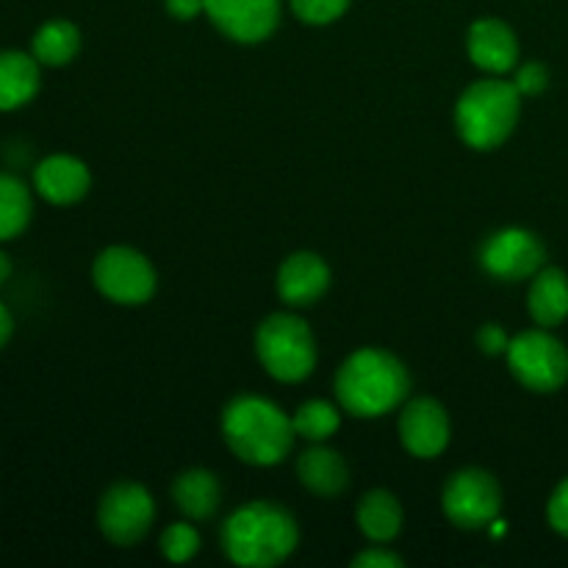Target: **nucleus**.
I'll return each instance as SVG.
<instances>
[{
  "label": "nucleus",
  "instance_id": "obj_22",
  "mask_svg": "<svg viewBox=\"0 0 568 568\" xmlns=\"http://www.w3.org/2000/svg\"><path fill=\"white\" fill-rule=\"evenodd\" d=\"M33 216V197L17 175L0 172V242H11L28 227Z\"/></svg>",
  "mask_w": 568,
  "mask_h": 568
},
{
  "label": "nucleus",
  "instance_id": "obj_18",
  "mask_svg": "<svg viewBox=\"0 0 568 568\" xmlns=\"http://www.w3.org/2000/svg\"><path fill=\"white\" fill-rule=\"evenodd\" d=\"M172 499L186 519L209 521L222 505V486L214 471L189 469L172 483Z\"/></svg>",
  "mask_w": 568,
  "mask_h": 568
},
{
  "label": "nucleus",
  "instance_id": "obj_16",
  "mask_svg": "<svg viewBox=\"0 0 568 568\" xmlns=\"http://www.w3.org/2000/svg\"><path fill=\"white\" fill-rule=\"evenodd\" d=\"M297 477L314 497H338L349 486V466L338 449L314 444L297 460Z\"/></svg>",
  "mask_w": 568,
  "mask_h": 568
},
{
  "label": "nucleus",
  "instance_id": "obj_27",
  "mask_svg": "<svg viewBox=\"0 0 568 568\" xmlns=\"http://www.w3.org/2000/svg\"><path fill=\"white\" fill-rule=\"evenodd\" d=\"M547 521L558 536L568 538V477L558 483L547 503Z\"/></svg>",
  "mask_w": 568,
  "mask_h": 568
},
{
  "label": "nucleus",
  "instance_id": "obj_30",
  "mask_svg": "<svg viewBox=\"0 0 568 568\" xmlns=\"http://www.w3.org/2000/svg\"><path fill=\"white\" fill-rule=\"evenodd\" d=\"M164 6H166V14L175 17V20L181 22H189L197 14H205L203 0H164Z\"/></svg>",
  "mask_w": 568,
  "mask_h": 568
},
{
  "label": "nucleus",
  "instance_id": "obj_31",
  "mask_svg": "<svg viewBox=\"0 0 568 568\" xmlns=\"http://www.w3.org/2000/svg\"><path fill=\"white\" fill-rule=\"evenodd\" d=\"M11 333H14V316H11V311L0 303V349L9 344Z\"/></svg>",
  "mask_w": 568,
  "mask_h": 568
},
{
  "label": "nucleus",
  "instance_id": "obj_24",
  "mask_svg": "<svg viewBox=\"0 0 568 568\" xmlns=\"http://www.w3.org/2000/svg\"><path fill=\"white\" fill-rule=\"evenodd\" d=\"M159 549L170 564H189L200 552V532L189 521H178L161 532Z\"/></svg>",
  "mask_w": 568,
  "mask_h": 568
},
{
  "label": "nucleus",
  "instance_id": "obj_3",
  "mask_svg": "<svg viewBox=\"0 0 568 568\" xmlns=\"http://www.w3.org/2000/svg\"><path fill=\"white\" fill-rule=\"evenodd\" d=\"M222 438L242 464L277 466L294 447L292 419L272 399L239 394L222 410Z\"/></svg>",
  "mask_w": 568,
  "mask_h": 568
},
{
  "label": "nucleus",
  "instance_id": "obj_10",
  "mask_svg": "<svg viewBox=\"0 0 568 568\" xmlns=\"http://www.w3.org/2000/svg\"><path fill=\"white\" fill-rule=\"evenodd\" d=\"M547 261V247L527 227H503L491 233L480 250V264L497 281H527L538 275Z\"/></svg>",
  "mask_w": 568,
  "mask_h": 568
},
{
  "label": "nucleus",
  "instance_id": "obj_20",
  "mask_svg": "<svg viewBox=\"0 0 568 568\" xmlns=\"http://www.w3.org/2000/svg\"><path fill=\"white\" fill-rule=\"evenodd\" d=\"M355 521L372 544H388L403 532L405 514L392 491L375 488V491H366L361 497L358 508H355Z\"/></svg>",
  "mask_w": 568,
  "mask_h": 568
},
{
  "label": "nucleus",
  "instance_id": "obj_2",
  "mask_svg": "<svg viewBox=\"0 0 568 568\" xmlns=\"http://www.w3.org/2000/svg\"><path fill=\"white\" fill-rule=\"evenodd\" d=\"M410 372L394 353L364 347L336 372V399L358 419H381L408 399Z\"/></svg>",
  "mask_w": 568,
  "mask_h": 568
},
{
  "label": "nucleus",
  "instance_id": "obj_1",
  "mask_svg": "<svg viewBox=\"0 0 568 568\" xmlns=\"http://www.w3.org/2000/svg\"><path fill=\"white\" fill-rule=\"evenodd\" d=\"M220 541L231 564L272 568L292 558L300 544V527L283 505L255 499L227 516Z\"/></svg>",
  "mask_w": 568,
  "mask_h": 568
},
{
  "label": "nucleus",
  "instance_id": "obj_13",
  "mask_svg": "<svg viewBox=\"0 0 568 568\" xmlns=\"http://www.w3.org/2000/svg\"><path fill=\"white\" fill-rule=\"evenodd\" d=\"M277 297L292 308H308L320 303L331 288V266L311 250L292 253L277 270Z\"/></svg>",
  "mask_w": 568,
  "mask_h": 568
},
{
  "label": "nucleus",
  "instance_id": "obj_25",
  "mask_svg": "<svg viewBox=\"0 0 568 568\" xmlns=\"http://www.w3.org/2000/svg\"><path fill=\"white\" fill-rule=\"evenodd\" d=\"M294 17L305 26H331L347 14L353 0H288Z\"/></svg>",
  "mask_w": 568,
  "mask_h": 568
},
{
  "label": "nucleus",
  "instance_id": "obj_4",
  "mask_svg": "<svg viewBox=\"0 0 568 568\" xmlns=\"http://www.w3.org/2000/svg\"><path fill=\"white\" fill-rule=\"evenodd\" d=\"M521 116V94L514 81L488 75L475 81L455 103V131L471 150H497L514 136Z\"/></svg>",
  "mask_w": 568,
  "mask_h": 568
},
{
  "label": "nucleus",
  "instance_id": "obj_26",
  "mask_svg": "<svg viewBox=\"0 0 568 568\" xmlns=\"http://www.w3.org/2000/svg\"><path fill=\"white\" fill-rule=\"evenodd\" d=\"M514 83L516 89H519L521 98H538V94L547 92L549 87L547 64H541V61H527V64H521L519 70H516Z\"/></svg>",
  "mask_w": 568,
  "mask_h": 568
},
{
  "label": "nucleus",
  "instance_id": "obj_15",
  "mask_svg": "<svg viewBox=\"0 0 568 568\" xmlns=\"http://www.w3.org/2000/svg\"><path fill=\"white\" fill-rule=\"evenodd\" d=\"M33 189L50 205H75L92 189V172L75 155L53 153L33 170Z\"/></svg>",
  "mask_w": 568,
  "mask_h": 568
},
{
  "label": "nucleus",
  "instance_id": "obj_21",
  "mask_svg": "<svg viewBox=\"0 0 568 568\" xmlns=\"http://www.w3.org/2000/svg\"><path fill=\"white\" fill-rule=\"evenodd\" d=\"M31 53L42 67L72 64L81 53V31L70 20H48L33 33Z\"/></svg>",
  "mask_w": 568,
  "mask_h": 568
},
{
  "label": "nucleus",
  "instance_id": "obj_5",
  "mask_svg": "<svg viewBox=\"0 0 568 568\" xmlns=\"http://www.w3.org/2000/svg\"><path fill=\"white\" fill-rule=\"evenodd\" d=\"M255 355L281 383H300L316 369V338L297 314H270L255 331Z\"/></svg>",
  "mask_w": 568,
  "mask_h": 568
},
{
  "label": "nucleus",
  "instance_id": "obj_17",
  "mask_svg": "<svg viewBox=\"0 0 568 568\" xmlns=\"http://www.w3.org/2000/svg\"><path fill=\"white\" fill-rule=\"evenodd\" d=\"M42 87V64L33 53L0 50V111H17L31 103Z\"/></svg>",
  "mask_w": 568,
  "mask_h": 568
},
{
  "label": "nucleus",
  "instance_id": "obj_32",
  "mask_svg": "<svg viewBox=\"0 0 568 568\" xmlns=\"http://www.w3.org/2000/svg\"><path fill=\"white\" fill-rule=\"evenodd\" d=\"M11 277V261H9V255L3 253V250H0V286H3L6 281H9Z\"/></svg>",
  "mask_w": 568,
  "mask_h": 568
},
{
  "label": "nucleus",
  "instance_id": "obj_11",
  "mask_svg": "<svg viewBox=\"0 0 568 568\" xmlns=\"http://www.w3.org/2000/svg\"><path fill=\"white\" fill-rule=\"evenodd\" d=\"M205 17L239 44L266 42L281 26V0H203Z\"/></svg>",
  "mask_w": 568,
  "mask_h": 568
},
{
  "label": "nucleus",
  "instance_id": "obj_19",
  "mask_svg": "<svg viewBox=\"0 0 568 568\" xmlns=\"http://www.w3.org/2000/svg\"><path fill=\"white\" fill-rule=\"evenodd\" d=\"M527 311L538 327H558L568 316V275L558 266H544L532 275L527 292Z\"/></svg>",
  "mask_w": 568,
  "mask_h": 568
},
{
  "label": "nucleus",
  "instance_id": "obj_12",
  "mask_svg": "<svg viewBox=\"0 0 568 568\" xmlns=\"http://www.w3.org/2000/svg\"><path fill=\"white\" fill-rule=\"evenodd\" d=\"M453 425L438 399L416 397L399 414V442L414 458H438L449 447Z\"/></svg>",
  "mask_w": 568,
  "mask_h": 568
},
{
  "label": "nucleus",
  "instance_id": "obj_8",
  "mask_svg": "<svg viewBox=\"0 0 568 568\" xmlns=\"http://www.w3.org/2000/svg\"><path fill=\"white\" fill-rule=\"evenodd\" d=\"M444 516L460 530H488L503 514V488L486 469H460L442 491Z\"/></svg>",
  "mask_w": 568,
  "mask_h": 568
},
{
  "label": "nucleus",
  "instance_id": "obj_9",
  "mask_svg": "<svg viewBox=\"0 0 568 568\" xmlns=\"http://www.w3.org/2000/svg\"><path fill=\"white\" fill-rule=\"evenodd\" d=\"M155 521V503L142 483L120 480L100 497L98 527L114 547H136Z\"/></svg>",
  "mask_w": 568,
  "mask_h": 568
},
{
  "label": "nucleus",
  "instance_id": "obj_14",
  "mask_svg": "<svg viewBox=\"0 0 568 568\" xmlns=\"http://www.w3.org/2000/svg\"><path fill=\"white\" fill-rule=\"evenodd\" d=\"M466 53L486 75H505L519 61V39L505 20L480 17L466 33Z\"/></svg>",
  "mask_w": 568,
  "mask_h": 568
},
{
  "label": "nucleus",
  "instance_id": "obj_29",
  "mask_svg": "<svg viewBox=\"0 0 568 568\" xmlns=\"http://www.w3.org/2000/svg\"><path fill=\"white\" fill-rule=\"evenodd\" d=\"M355 568H403L405 560L386 547H369L353 558Z\"/></svg>",
  "mask_w": 568,
  "mask_h": 568
},
{
  "label": "nucleus",
  "instance_id": "obj_6",
  "mask_svg": "<svg viewBox=\"0 0 568 568\" xmlns=\"http://www.w3.org/2000/svg\"><path fill=\"white\" fill-rule=\"evenodd\" d=\"M508 366L516 381L538 394H552L568 381V349L549 327L525 331L508 344Z\"/></svg>",
  "mask_w": 568,
  "mask_h": 568
},
{
  "label": "nucleus",
  "instance_id": "obj_7",
  "mask_svg": "<svg viewBox=\"0 0 568 568\" xmlns=\"http://www.w3.org/2000/svg\"><path fill=\"white\" fill-rule=\"evenodd\" d=\"M92 281L98 292L116 305H144L159 286L153 264L125 244L105 247L94 258Z\"/></svg>",
  "mask_w": 568,
  "mask_h": 568
},
{
  "label": "nucleus",
  "instance_id": "obj_28",
  "mask_svg": "<svg viewBox=\"0 0 568 568\" xmlns=\"http://www.w3.org/2000/svg\"><path fill=\"white\" fill-rule=\"evenodd\" d=\"M508 333H505V327L497 325V322H488V325H483L480 331H477V347H480V353L505 355L508 353Z\"/></svg>",
  "mask_w": 568,
  "mask_h": 568
},
{
  "label": "nucleus",
  "instance_id": "obj_23",
  "mask_svg": "<svg viewBox=\"0 0 568 568\" xmlns=\"http://www.w3.org/2000/svg\"><path fill=\"white\" fill-rule=\"evenodd\" d=\"M292 425L297 438H305L311 444H325L342 427V414L327 399H308L292 416Z\"/></svg>",
  "mask_w": 568,
  "mask_h": 568
}]
</instances>
